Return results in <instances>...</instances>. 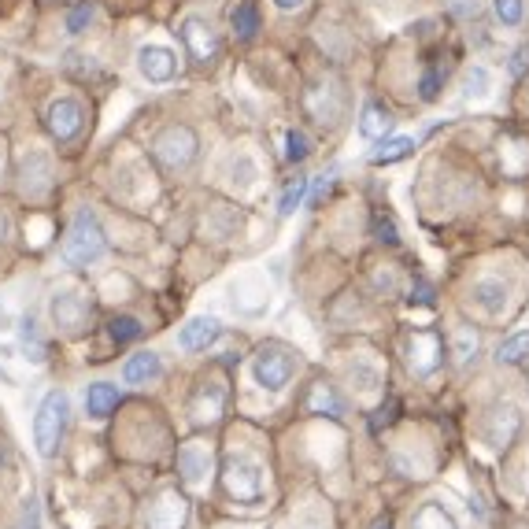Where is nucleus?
<instances>
[{
    "label": "nucleus",
    "instance_id": "58836bf2",
    "mask_svg": "<svg viewBox=\"0 0 529 529\" xmlns=\"http://www.w3.org/2000/svg\"><path fill=\"white\" fill-rule=\"evenodd\" d=\"M437 93H441V74L437 71H426L419 82V97L422 100H437Z\"/></svg>",
    "mask_w": 529,
    "mask_h": 529
},
{
    "label": "nucleus",
    "instance_id": "a878e982",
    "mask_svg": "<svg viewBox=\"0 0 529 529\" xmlns=\"http://www.w3.org/2000/svg\"><path fill=\"white\" fill-rule=\"evenodd\" d=\"M230 26H234L237 41H252L259 34V8L256 0H241L234 12H230Z\"/></svg>",
    "mask_w": 529,
    "mask_h": 529
},
{
    "label": "nucleus",
    "instance_id": "423d86ee",
    "mask_svg": "<svg viewBox=\"0 0 529 529\" xmlns=\"http://www.w3.org/2000/svg\"><path fill=\"white\" fill-rule=\"evenodd\" d=\"M404 359H407V370L415 378H430L437 374V367L444 363V341L437 330H411L404 341Z\"/></svg>",
    "mask_w": 529,
    "mask_h": 529
},
{
    "label": "nucleus",
    "instance_id": "b1692460",
    "mask_svg": "<svg viewBox=\"0 0 529 529\" xmlns=\"http://www.w3.org/2000/svg\"><path fill=\"white\" fill-rule=\"evenodd\" d=\"M348 374H352V385L359 389V396L378 393V385H382V367H378V359L370 356H356V363L348 367Z\"/></svg>",
    "mask_w": 529,
    "mask_h": 529
},
{
    "label": "nucleus",
    "instance_id": "20e7f679",
    "mask_svg": "<svg viewBox=\"0 0 529 529\" xmlns=\"http://www.w3.org/2000/svg\"><path fill=\"white\" fill-rule=\"evenodd\" d=\"M248 370H252V382H256L263 393H285L289 382L296 378V370H300V356L285 345H263L256 356H252Z\"/></svg>",
    "mask_w": 529,
    "mask_h": 529
},
{
    "label": "nucleus",
    "instance_id": "ea45409f",
    "mask_svg": "<svg viewBox=\"0 0 529 529\" xmlns=\"http://www.w3.org/2000/svg\"><path fill=\"white\" fill-rule=\"evenodd\" d=\"M333 178H337V171H326V174H319V182H315V189H311V204H319L322 200V193L330 189L333 185Z\"/></svg>",
    "mask_w": 529,
    "mask_h": 529
},
{
    "label": "nucleus",
    "instance_id": "4468645a",
    "mask_svg": "<svg viewBox=\"0 0 529 529\" xmlns=\"http://www.w3.org/2000/svg\"><path fill=\"white\" fill-rule=\"evenodd\" d=\"M137 71L152 86H167L178 78V56L167 45H141L137 49Z\"/></svg>",
    "mask_w": 529,
    "mask_h": 529
},
{
    "label": "nucleus",
    "instance_id": "f3484780",
    "mask_svg": "<svg viewBox=\"0 0 529 529\" xmlns=\"http://www.w3.org/2000/svg\"><path fill=\"white\" fill-rule=\"evenodd\" d=\"M19 178H23V193L30 200H41L45 193H49L52 185V163L45 152H26L23 156V167H19Z\"/></svg>",
    "mask_w": 529,
    "mask_h": 529
},
{
    "label": "nucleus",
    "instance_id": "9b49d317",
    "mask_svg": "<svg viewBox=\"0 0 529 529\" xmlns=\"http://www.w3.org/2000/svg\"><path fill=\"white\" fill-rule=\"evenodd\" d=\"M304 108H308V115L315 123L333 126L341 119V111H345V93H341V86H337L333 78L315 82V86L308 89V97H304Z\"/></svg>",
    "mask_w": 529,
    "mask_h": 529
},
{
    "label": "nucleus",
    "instance_id": "cd10ccee",
    "mask_svg": "<svg viewBox=\"0 0 529 529\" xmlns=\"http://www.w3.org/2000/svg\"><path fill=\"white\" fill-rule=\"evenodd\" d=\"M526 359H529V330L511 333L504 345L496 348V363H500V367H518V363H526Z\"/></svg>",
    "mask_w": 529,
    "mask_h": 529
},
{
    "label": "nucleus",
    "instance_id": "0eeeda50",
    "mask_svg": "<svg viewBox=\"0 0 529 529\" xmlns=\"http://www.w3.org/2000/svg\"><path fill=\"white\" fill-rule=\"evenodd\" d=\"M518 433H522V407L518 404H496L481 419V441L493 452H507L518 441Z\"/></svg>",
    "mask_w": 529,
    "mask_h": 529
},
{
    "label": "nucleus",
    "instance_id": "a19ab883",
    "mask_svg": "<svg viewBox=\"0 0 529 529\" xmlns=\"http://www.w3.org/2000/svg\"><path fill=\"white\" fill-rule=\"evenodd\" d=\"M374 226H378V237H382V241H389V245H396V230H393V222H389V219H382V215H378V219H374Z\"/></svg>",
    "mask_w": 529,
    "mask_h": 529
},
{
    "label": "nucleus",
    "instance_id": "9d476101",
    "mask_svg": "<svg viewBox=\"0 0 529 529\" xmlns=\"http://www.w3.org/2000/svg\"><path fill=\"white\" fill-rule=\"evenodd\" d=\"M45 123H49V134L56 137L60 145H67V141H74V137L82 134L86 108H82L74 97H60V100H52L49 104V111H45Z\"/></svg>",
    "mask_w": 529,
    "mask_h": 529
},
{
    "label": "nucleus",
    "instance_id": "dca6fc26",
    "mask_svg": "<svg viewBox=\"0 0 529 529\" xmlns=\"http://www.w3.org/2000/svg\"><path fill=\"white\" fill-rule=\"evenodd\" d=\"M178 470L189 489H204L211 478V448L200 441H189L178 448Z\"/></svg>",
    "mask_w": 529,
    "mask_h": 529
},
{
    "label": "nucleus",
    "instance_id": "e433bc0d",
    "mask_svg": "<svg viewBox=\"0 0 529 529\" xmlns=\"http://www.w3.org/2000/svg\"><path fill=\"white\" fill-rule=\"evenodd\" d=\"M111 337L123 345V341H137L141 337V322L130 319V315H123V319H115L111 322Z\"/></svg>",
    "mask_w": 529,
    "mask_h": 529
},
{
    "label": "nucleus",
    "instance_id": "39448f33",
    "mask_svg": "<svg viewBox=\"0 0 529 529\" xmlns=\"http://www.w3.org/2000/svg\"><path fill=\"white\" fill-rule=\"evenodd\" d=\"M152 152H156V160L167 167V171H185V167H193L200 156V137L193 126H163L156 141H152Z\"/></svg>",
    "mask_w": 529,
    "mask_h": 529
},
{
    "label": "nucleus",
    "instance_id": "72a5a7b5",
    "mask_svg": "<svg viewBox=\"0 0 529 529\" xmlns=\"http://www.w3.org/2000/svg\"><path fill=\"white\" fill-rule=\"evenodd\" d=\"M93 19H97V4H93V0H82L78 8L67 12V34H82Z\"/></svg>",
    "mask_w": 529,
    "mask_h": 529
},
{
    "label": "nucleus",
    "instance_id": "f257e3e1",
    "mask_svg": "<svg viewBox=\"0 0 529 529\" xmlns=\"http://www.w3.org/2000/svg\"><path fill=\"white\" fill-rule=\"evenodd\" d=\"M222 489L241 507H259L267 500V467L252 452H230L222 459Z\"/></svg>",
    "mask_w": 529,
    "mask_h": 529
},
{
    "label": "nucleus",
    "instance_id": "aec40b11",
    "mask_svg": "<svg viewBox=\"0 0 529 529\" xmlns=\"http://www.w3.org/2000/svg\"><path fill=\"white\" fill-rule=\"evenodd\" d=\"M393 126H396L393 111L385 108V104H374V100H370L367 108H363V115H359V134L367 137V141H385Z\"/></svg>",
    "mask_w": 529,
    "mask_h": 529
},
{
    "label": "nucleus",
    "instance_id": "bb28decb",
    "mask_svg": "<svg viewBox=\"0 0 529 529\" xmlns=\"http://www.w3.org/2000/svg\"><path fill=\"white\" fill-rule=\"evenodd\" d=\"M226 178H230V185H234V189H252V185L259 182L256 160H252L248 152H237V156H230V163H226Z\"/></svg>",
    "mask_w": 529,
    "mask_h": 529
},
{
    "label": "nucleus",
    "instance_id": "f704fd0d",
    "mask_svg": "<svg viewBox=\"0 0 529 529\" xmlns=\"http://www.w3.org/2000/svg\"><path fill=\"white\" fill-rule=\"evenodd\" d=\"M8 529H41V504H37L34 496H26L23 504H19V515L12 518Z\"/></svg>",
    "mask_w": 529,
    "mask_h": 529
},
{
    "label": "nucleus",
    "instance_id": "c03bdc74",
    "mask_svg": "<svg viewBox=\"0 0 529 529\" xmlns=\"http://www.w3.org/2000/svg\"><path fill=\"white\" fill-rule=\"evenodd\" d=\"M374 529H393V526H389V522H378V526H374Z\"/></svg>",
    "mask_w": 529,
    "mask_h": 529
},
{
    "label": "nucleus",
    "instance_id": "f03ea898",
    "mask_svg": "<svg viewBox=\"0 0 529 529\" xmlns=\"http://www.w3.org/2000/svg\"><path fill=\"white\" fill-rule=\"evenodd\" d=\"M67 419H71V400L63 389L45 393L34 415V448L41 459H56L63 437H67Z\"/></svg>",
    "mask_w": 529,
    "mask_h": 529
},
{
    "label": "nucleus",
    "instance_id": "f8f14e48",
    "mask_svg": "<svg viewBox=\"0 0 529 529\" xmlns=\"http://www.w3.org/2000/svg\"><path fill=\"white\" fill-rule=\"evenodd\" d=\"M226 411V382L222 378H208L197 385V393L189 400V419L197 426H215Z\"/></svg>",
    "mask_w": 529,
    "mask_h": 529
},
{
    "label": "nucleus",
    "instance_id": "1a4fd4ad",
    "mask_svg": "<svg viewBox=\"0 0 529 529\" xmlns=\"http://www.w3.org/2000/svg\"><path fill=\"white\" fill-rule=\"evenodd\" d=\"M189 496L178 489H163L152 496V504L145 511V529H185L189 526Z\"/></svg>",
    "mask_w": 529,
    "mask_h": 529
},
{
    "label": "nucleus",
    "instance_id": "412c9836",
    "mask_svg": "<svg viewBox=\"0 0 529 529\" xmlns=\"http://www.w3.org/2000/svg\"><path fill=\"white\" fill-rule=\"evenodd\" d=\"M86 415L89 419H108L111 411L119 407V389L111 382H93V385H86Z\"/></svg>",
    "mask_w": 529,
    "mask_h": 529
},
{
    "label": "nucleus",
    "instance_id": "6e6552de",
    "mask_svg": "<svg viewBox=\"0 0 529 529\" xmlns=\"http://www.w3.org/2000/svg\"><path fill=\"white\" fill-rule=\"evenodd\" d=\"M178 34H182V41H185V52H189L200 67H208V63L219 60L222 41H219V34H215V26H211L204 15H185L182 26H178Z\"/></svg>",
    "mask_w": 529,
    "mask_h": 529
},
{
    "label": "nucleus",
    "instance_id": "6ab92c4d",
    "mask_svg": "<svg viewBox=\"0 0 529 529\" xmlns=\"http://www.w3.org/2000/svg\"><path fill=\"white\" fill-rule=\"evenodd\" d=\"M163 374V359L156 352H137L123 363V382L126 385H148Z\"/></svg>",
    "mask_w": 529,
    "mask_h": 529
},
{
    "label": "nucleus",
    "instance_id": "393cba45",
    "mask_svg": "<svg viewBox=\"0 0 529 529\" xmlns=\"http://www.w3.org/2000/svg\"><path fill=\"white\" fill-rule=\"evenodd\" d=\"M407 529H459L456 526V518L448 515L437 500H426V504L411 515V522H407Z\"/></svg>",
    "mask_w": 529,
    "mask_h": 529
},
{
    "label": "nucleus",
    "instance_id": "4be33fe9",
    "mask_svg": "<svg viewBox=\"0 0 529 529\" xmlns=\"http://www.w3.org/2000/svg\"><path fill=\"white\" fill-rule=\"evenodd\" d=\"M308 411L311 415H330V419H345V400L337 396L330 382H315L308 393Z\"/></svg>",
    "mask_w": 529,
    "mask_h": 529
},
{
    "label": "nucleus",
    "instance_id": "ddd939ff",
    "mask_svg": "<svg viewBox=\"0 0 529 529\" xmlns=\"http://www.w3.org/2000/svg\"><path fill=\"white\" fill-rule=\"evenodd\" d=\"M49 319L52 326L60 333H82L86 330V322H89V308H86V300L78 293H71V289H63V293H52L49 300Z\"/></svg>",
    "mask_w": 529,
    "mask_h": 529
},
{
    "label": "nucleus",
    "instance_id": "7ed1b4c3",
    "mask_svg": "<svg viewBox=\"0 0 529 529\" xmlns=\"http://www.w3.org/2000/svg\"><path fill=\"white\" fill-rule=\"evenodd\" d=\"M104 252H108V241H104L97 211L78 208L71 219V230L63 237V259H67L71 267H89V263L104 259Z\"/></svg>",
    "mask_w": 529,
    "mask_h": 529
},
{
    "label": "nucleus",
    "instance_id": "473e14b6",
    "mask_svg": "<svg viewBox=\"0 0 529 529\" xmlns=\"http://www.w3.org/2000/svg\"><path fill=\"white\" fill-rule=\"evenodd\" d=\"M493 15L500 26H518L526 19V0H493Z\"/></svg>",
    "mask_w": 529,
    "mask_h": 529
},
{
    "label": "nucleus",
    "instance_id": "79ce46f5",
    "mask_svg": "<svg viewBox=\"0 0 529 529\" xmlns=\"http://www.w3.org/2000/svg\"><path fill=\"white\" fill-rule=\"evenodd\" d=\"M274 8H278V12H300L304 0H274Z\"/></svg>",
    "mask_w": 529,
    "mask_h": 529
},
{
    "label": "nucleus",
    "instance_id": "2f4dec72",
    "mask_svg": "<svg viewBox=\"0 0 529 529\" xmlns=\"http://www.w3.org/2000/svg\"><path fill=\"white\" fill-rule=\"evenodd\" d=\"M308 178H296V182H289L285 185V193L278 197V215H293L304 200H308Z\"/></svg>",
    "mask_w": 529,
    "mask_h": 529
},
{
    "label": "nucleus",
    "instance_id": "2eb2a0df",
    "mask_svg": "<svg viewBox=\"0 0 529 529\" xmlns=\"http://www.w3.org/2000/svg\"><path fill=\"white\" fill-rule=\"evenodd\" d=\"M470 304L481 311V315H489V319H500L511 304V285L504 278H493V274H485L478 282L470 285Z\"/></svg>",
    "mask_w": 529,
    "mask_h": 529
},
{
    "label": "nucleus",
    "instance_id": "a211bd4d",
    "mask_svg": "<svg viewBox=\"0 0 529 529\" xmlns=\"http://www.w3.org/2000/svg\"><path fill=\"white\" fill-rule=\"evenodd\" d=\"M219 319H211V315H197V319H189L178 333V348L185 352H208L215 341H219Z\"/></svg>",
    "mask_w": 529,
    "mask_h": 529
},
{
    "label": "nucleus",
    "instance_id": "c756f323",
    "mask_svg": "<svg viewBox=\"0 0 529 529\" xmlns=\"http://www.w3.org/2000/svg\"><path fill=\"white\" fill-rule=\"evenodd\" d=\"M481 348V337L474 333V326H456V333H452V356H456L459 367H467L470 359L478 356Z\"/></svg>",
    "mask_w": 529,
    "mask_h": 529
},
{
    "label": "nucleus",
    "instance_id": "5701e85b",
    "mask_svg": "<svg viewBox=\"0 0 529 529\" xmlns=\"http://www.w3.org/2000/svg\"><path fill=\"white\" fill-rule=\"evenodd\" d=\"M500 167H504V174H511V178H522V174L529 171V145L526 141L504 137V141H500Z\"/></svg>",
    "mask_w": 529,
    "mask_h": 529
},
{
    "label": "nucleus",
    "instance_id": "7c9ffc66",
    "mask_svg": "<svg viewBox=\"0 0 529 529\" xmlns=\"http://www.w3.org/2000/svg\"><path fill=\"white\" fill-rule=\"evenodd\" d=\"M489 89H493V74H489V67H470L467 74H463V97L467 100H485L489 97Z\"/></svg>",
    "mask_w": 529,
    "mask_h": 529
},
{
    "label": "nucleus",
    "instance_id": "4c0bfd02",
    "mask_svg": "<svg viewBox=\"0 0 529 529\" xmlns=\"http://www.w3.org/2000/svg\"><path fill=\"white\" fill-rule=\"evenodd\" d=\"M507 74H511V78L529 74V45H518V49L511 52V60H507Z\"/></svg>",
    "mask_w": 529,
    "mask_h": 529
},
{
    "label": "nucleus",
    "instance_id": "37998d69",
    "mask_svg": "<svg viewBox=\"0 0 529 529\" xmlns=\"http://www.w3.org/2000/svg\"><path fill=\"white\" fill-rule=\"evenodd\" d=\"M4 322H8V311H4V304H0V330H4Z\"/></svg>",
    "mask_w": 529,
    "mask_h": 529
},
{
    "label": "nucleus",
    "instance_id": "c85d7f7f",
    "mask_svg": "<svg viewBox=\"0 0 529 529\" xmlns=\"http://www.w3.org/2000/svg\"><path fill=\"white\" fill-rule=\"evenodd\" d=\"M411 148H415V137H385L382 145L370 152V163H374V167H382V163H396V160H404Z\"/></svg>",
    "mask_w": 529,
    "mask_h": 529
},
{
    "label": "nucleus",
    "instance_id": "c9c22d12",
    "mask_svg": "<svg viewBox=\"0 0 529 529\" xmlns=\"http://www.w3.org/2000/svg\"><path fill=\"white\" fill-rule=\"evenodd\" d=\"M308 152H311V141L304 130H289V134H285V160L300 163V160H308Z\"/></svg>",
    "mask_w": 529,
    "mask_h": 529
}]
</instances>
